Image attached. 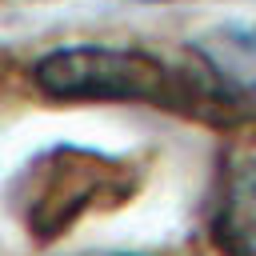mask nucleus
I'll return each instance as SVG.
<instances>
[{"mask_svg": "<svg viewBox=\"0 0 256 256\" xmlns=\"http://www.w3.org/2000/svg\"><path fill=\"white\" fill-rule=\"evenodd\" d=\"M32 80L52 100L156 104L204 120H228L256 108L204 56L192 64H172L148 48H120V44L52 48L32 64Z\"/></svg>", "mask_w": 256, "mask_h": 256, "instance_id": "f257e3e1", "label": "nucleus"}, {"mask_svg": "<svg viewBox=\"0 0 256 256\" xmlns=\"http://www.w3.org/2000/svg\"><path fill=\"white\" fill-rule=\"evenodd\" d=\"M136 172L124 160L88 148H52L28 164L24 188V224L32 236L52 240L88 208L120 204L132 196Z\"/></svg>", "mask_w": 256, "mask_h": 256, "instance_id": "f03ea898", "label": "nucleus"}, {"mask_svg": "<svg viewBox=\"0 0 256 256\" xmlns=\"http://www.w3.org/2000/svg\"><path fill=\"white\" fill-rule=\"evenodd\" d=\"M212 244L224 256H256V148L232 156L212 212Z\"/></svg>", "mask_w": 256, "mask_h": 256, "instance_id": "7ed1b4c3", "label": "nucleus"}, {"mask_svg": "<svg viewBox=\"0 0 256 256\" xmlns=\"http://www.w3.org/2000/svg\"><path fill=\"white\" fill-rule=\"evenodd\" d=\"M200 56L244 96L256 104V24H228L216 28L204 44Z\"/></svg>", "mask_w": 256, "mask_h": 256, "instance_id": "20e7f679", "label": "nucleus"}, {"mask_svg": "<svg viewBox=\"0 0 256 256\" xmlns=\"http://www.w3.org/2000/svg\"><path fill=\"white\" fill-rule=\"evenodd\" d=\"M84 256H132V252H84Z\"/></svg>", "mask_w": 256, "mask_h": 256, "instance_id": "39448f33", "label": "nucleus"}, {"mask_svg": "<svg viewBox=\"0 0 256 256\" xmlns=\"http://www.w3.org/2000/svg\"><path fill=\"white\" fill-rule=\"evenodd\" d=\"M136 4H172V0H136Z\"/></svg>", "mask_w": 256, "mask_h": 256, "instance_id": "423d86ee", "label": "nucleus"}]
</instances>
